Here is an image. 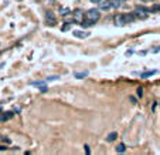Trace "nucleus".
I'll list each match as a JSON object with an SVG mask.
<instances>
[{"label": "nucleus", "instance_id": "obj_1", "mask_svg": "<svg viewBox=\"0 0 160 155\" xmlns=\"http://www.w3.org/2000/svg\"><path fill=\"white\" fill-rule=\"evenodd\" d=\"M85 16L88 17V20H91V21L96 23L98 20L101 19V10H99V9H91V10H88V12H87V14H85Z\"/></svg>", "mask_w": 160, "mask_h": 155}, {"label": "nucleus", "instance_id": "obj_2", "mask_svg": "<svg viewBox=\"0 0 160 155\" xmlns=\"http://www.w3.org/2000/svg\"><path fill=\"white\" fill-rule=\"evenodd\" d=\"M44 19H45V23L50 24V26H54L57 23V17H55V13L52 10H47L44 14Z\"/></svg>", "mask_w": 160, "mask_h": 155}, {"label": "nucleus", "instance_id": "obj_3", "mask_svg": "<svg viewBox=\"0 0 160 155\" xmlns=\"http://www.w3.org/2000/svg\"><path fill=\"white\" fill-rule=\"evenodd\" d=\"M113 21H115V24L118 27H122L123 24H126V20H125V14H115V17H113Z\"/></svg>", "mask_w": 160, "mask_h": 155}, {"label": "nucleus", "instance_id": "obj_4", "mask_svg": "<svg viewBox=\"0 0 160 155\" xmlns=\"http://www.w3.org/2000/svg\"><path fill=\"white\" fill-rule=\"evenodd\" d=\"M84 17H85V14H84V12L81 10V9H77V10H74V20L75 21H78L79 24L84 21Z\"/></svg>", "mask_w": 160, "mask_h": 155}, {"label": "nucleus", "instance_id": "obj_5", "mask_svg": "<svg viewBox=\"0 0 160 155\" xmlns=\"http://www.w3.org/2000/svg\"><path fill=\"white\" fill-rule=\"evenodd\" d=\"M13 115H14L13 111H6V112H1V114H0V123L9 121L10 118H13Z\"/></svg>", "mask_w": 160, "mask_h": 155}, {"label": "nucleus", "instance_id": "obj_6", "mask_svg": "<svg viewBox=\"0 0 160 155\" xmlns=\"http://www.w3.org/2000/svg\"><path fill=\"white\" fill-rule=\"evenodd\" d=\"M109 9H112L111 0H102V1L99 3V10H101V12H106Z\"/></svg>", "mask_w": 160, "mask_h": 155}, {"label": "nucleus", "instance_id": "obj_7", "mask_svg": "<svg viewBox=\"0 0 160 155\" xmlns=\"http://www.w3.org/2000/svg\"><path fill=\"white\" fill-rule=\"evenodd\" d=\"M74 36H75L77 39H87V37L89 36V33L82 32V30H75V32H74Z\"/></svg>", "mask_w": 160, "mask_h": 155}, {"label": "nucleus", "instance_id": "obj_8", "mask_svg": "<svg viewBox=\"0 0 160 155\" xmlns=\"http://www.w3.org/2000/svg\"><path fill=\"white\" fill-rule=\"evenodd\" d=\"M58 13H60V16H63V17H65V16H68V14L71 13V9H70V7L61 6L60 9H58Z\"/></svg>", "mask_w": 160, "mask_h": 155}, {"label": "nucleus", "instance_id": "obj_9", "mask_svg": "<svg viewBox=\"0 0 160 155\" xmlns=\"http://www.w3.org/2000/svg\"><path fill=\"white\" fill-rule=\"evenodd\" d=\"M88 71H82V73H75L74 74V77L75 78H78V80H82V78H85V77H88Z\"/></svg>", "mask_w": 160, "mask_h": 155}, {"label": "nucleus", "instance_id": "obj_10", "mask_svg": "<svg viewBox=\"0 0 160 155\" xmlns=\"http://www.w3.org/2000/svg\"><path fill=\"white\" fill-rule=\"evenodd\" d=\"M135 19H136V16L133 13H128L125 14V20H126V23H133Z\"/></svg>", "mask_w": 160, "mask_h": 155}, {"label": "nucleus", "instance_id": "obj_11", "mask_svg": "<svg viewBox=\"0 0 160 155\" xmlns=\"http://www.w3.org/2000/svg\"><path fill=\"white\" fill-rule=\"evenodd\" d=\"M116 138H118V132H111V134H108V137H106V141L108 142H112V141H115Z\"/></svg>", "mask_w": 160, "mask_h": 155}, {"label": "nucleus", "instance_id": "obj_12", "mask_svg": "<svg viewBox=\"0 0 160 155\" xmlns=\"http://www.w3.org/2000/svg\"><path fill=\"white\" fill-rule=\"evenodd\" d=\"M115 151L118 152V154H123V152L126 151V145H125V144H119V145L116 147Z\"/></svg>", "mask_w": 160, "mask_h": 155}, {"label": "nucleus", "instance_id": "obj_13", "mask_svg": "<svg viewBox=\"0 0 160 155\" xmlns=\"http://www.w3.org/2000/svg\"><path fill=\"white\" fill-rule=\"evenodd\" d=\"M122 3H123L122 0H111V4H112V9H118V7H121Z\"/></svg>", "mask_w": 160, "mask_h": 155}, {"label": "nucleus", "instance_id": "obj_14", "mask_svg": "<svg viewBox=\"0 0 160 155\" xmlns=\"http://www.w3.org/2000/svg\"><path fill=\"white\" fill-rule=\"evenodd\" d=\"M157 71L153 70V71H146V73H142L140 74V77L142 78H147V77H150V76H153V74H156Z\"/></svg>", "mask_w": 160, "mask_h": 155}, {"label": "nucleus", "instance_id": "obj_15", "mask_svg": "<svg viewBox=\"0 0 160 155\" xmlns=\"http://www.w3.org/2000/svg\"><path fill=\"white\" fill-rule=\"evenodd\" d=\"M71 24H72V21H65V24L61 27V30H63V32H68L71 29Z\"/></svg>", "mask_w": 160, "mask_h": 155}, {"label": "nucleus", "instance_id": "obj_16", "mask_svg": "<svg viewBox=\"0 0 160 155\" xmlns=\"http://www.w3.org/2000/svg\"><path fill=\"white\" fill-rule=\"evenodd\" d=\"M30 85H34V87H41V85H44V80H43V81H34V83H30Z\"/></svg>", "mask_w": 160, "mask_h": 155}, {"label": "nucleus", "instance_id": "obj_17", "mask_svg": "<svg viewBox=\"0 0 160 155\" xmlns=\"http://www.w3.org/2000/svg\"><path fill=\"white\" fill-rule=\"evenodd\" d=\"M84 148H85V154H87V155L91 154V148H89V145H88V144H85V145H84Z\"/></svg>", "mask_w": 160, "mask_h": 155}, {"label": "nucleus", "instance_id": "obj_18", "mask_svg": "<svg viewBox=\"0 0 160 155\" xmlns=\"http://www.w3.org/2000/svg\"><path fill=\"white\" fill-rule=\"evenodd\" d=\"M58 78H60V76H51V77H47V81H55Z\"/></svg>", "mask_w": 160, "mask_h": 155}, {"label": "nucleus", "instance_id": "obj_19", "mask_svg": "<svg viewBox=\"0 0 160 155\" xmlns=\"http://www.w3.org/2000/svg\"><path fill=\"white\" fill-rule=\"evenodd\" d=\"M137 97H143V88L137 87Z\"/></svg>", "mask_w": 160, "mask_h": 155}, {"label": "nucleus", "instance_id": "obj_20", "mask_svg": "<svg viewBox=\"0 0 160 155\" xmlns=\"http://www.w3.org/2000/svg\"><path fill=\"white\" fill-rule=\"evenodd\" d=\"M0 140H1V141L3 142H6V144H10V138H7V137H0Z\"/></svg>", "mask_w": 160, "mask_h": 155}, {"label": "nucleus", "instance_id": "obj_21", "mask_svg": "<svg viewBox=\"0 0 160 155\" xmlns=\"http://www.w3.org/2000/svg\"><path fill=\"white\" fill-rule=\"evenodd\" d=\"M47 90H48V88H47L45 85H41V88H40V93H47Z\"/></svg>", "mask_w": 160, "mask_h": 155}, {"label": "nucleus", "instance_id": "obj_22", "mask_svg": "<svg viewBox=\"0 0 160 155\" xmlns=\"http://www.w3.org/2000/svg\"><path fill=\"white\" fill-rule=\"evenodd\" d=\"M89 1H91V3H94V4H99L102 0H89Z\"/></svg>", "mask_w": 160, "mask_h": 155}, {"label": "nucleus", "instance_id": "obj_23", "mask_svg": "<svg viewBox=\"0 0 160 155\" xmlns=\"http://www.w3.org/2000/svg\"><path fill=\"white\" fill-rule=\"evenodd\" d=\"M133 53H135V50H128V51H126V56L129 57V56H132Z\"/></svg>", "mask_w": 160, "mask_h": 155}, {"label": "nucleus", "instance_id": "obj_24", "mask_svg": "<svg viewBox=\"0 0 160 155\" xmlns=\"http://www.w3.org/2000/svg\"><path fill=\"white\" fill-rule=\"evenodd\" d=\"M129 100H130V101H132V103H137V100H136V98H135V97H132V95H130V97H129Z\"/></svg>", "mask_w": 160, "mask_h": 155}, {"label": "nucleus", "instance_id": "obj_25", "mask_svg": "<svg viewBox=\"0 0 160 155\" xmlns=\"http://www.w3.org/2000/svg\"><path fill=\"white\" fill-rule=\"evenodd\" d=\"M14 112H17V114H20V112H21V110H20L19 107H14Z\"/></svg>", "mask_w": 160, "mask_h": 155}, {"label": "nucleus", "instance_id": "obj_26", "mask_svg": "<svg viewBox=\"0 0 160 155\" xmlns=\"http://www.w3.org/2000/svg\"><path fill=\"white\" fill-rule=\"evenodd\" d=\"M6 149H7L6 145H0V151H6Z\"/></svg>", "mask_w": 160, "mask_h": 155}, {"label": "nucleus", "instance_id": "obj_27", "mask_svg": "<svg viewBox=\"0 0 160 155\" xmlns=\"http://www.w3.org/2000/svg\"><path fill=\"white\" fill-rule=\"evenodd\" d=\"M146 50H142V51H139V54H140V56H145V54H146Z\"/></svg>", "mask_w": 160, "mask_h": 155}, {"label": "nucleus", "instance_id": "obj_28", "mask_svg": "<svg viewBox=\"0 0 160 155\" xmlns=\"http://www.w3.org/2000/svg\"><path fill=\"white\" fill-rule=\"evenodd\" d=\"M152 51H153V53H157V51H160V47H157V48H153Z\"/></svg>", "mask_w": 160, "mask_h": 155}, {"label": "nucleus", "instance_id": "obj_29", "mask_svg": "<svg viewBox=\"0 0 160 155\" xmlns=\"http://www.w3.org/2000/svg\"><path fill=\"white\" fill-rule=\"evenodd\" d=\"M36 1H40V0H36Z\"/></svg>", "mask_w": 160, "mask_h": 155}, {"label": "nucleus", "instance_id": "obj_30", "mask_svg": "<svg viewBox=\"0 0 160 155\" xmlns=\"http://www.w3.org/2000/svg\"><path fill=\"white\" fill-rule=\"evenodd\" d=\"M122 1H125V0H122Z\"/></svg>", "mask_w": 160, "mask_h": 155}]
</instances>
